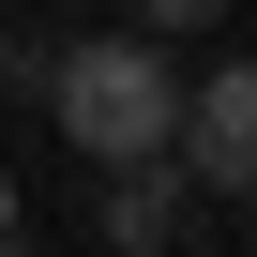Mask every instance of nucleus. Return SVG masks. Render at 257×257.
I'll return each instance as SVG.
<instances>
[{
  "instance_id": "obj_7",
  "label": "nucleus",
  "mask_w": 257,
  "mask_h": 257,
  "mask_svg": "<svg viewBox=\"0 0 257 257\" xmlns=\"http://www.w3.org/2000/svg\"><path fill=\"white\" fill-rule=\"evenodd\" d=\"M0 257H31V242H0Z\"/></svg>"
},
{
  "instance_id": "obj_2",
  "label": "nucleus",
  "mask_w": 257,
  "mask_h": 257,
  "mask_svg": "<svg viewBox=\"0 0 257 257\" xmlns=\"http://www.w3.org/2000/svg\"><path fill=\"white\" fill-rule=\"evenodd\" d=\"M167 152H182V182H212V197H257V61H212V76L182 91Z\"/></svg>"
},
{
  "instance_id": "obj_4",
  "label": "nucleus",
  "mask_w": 257,
  "mask_h": 257,
  "mask_svg": "<svg viewBox=\"0 0 257 257\" xmlns=\"http://www.w3.org/2000/svg\"><path fill=\"white\" fill-rule=\"evenodd\" d=\"M227 0H137V31H212Z\"/></svg>"
},
{
  "instance_id": "obj_5",
  "label": "nucleus",
  "mask_w": 257,
  "mask_h": 257,
  "mask_svg": "<svg viewBox=\"0 0 257 257\" xmlns=\"http://www.w3.org/2000/svg\"><path fill=\"white\" fill-rule=\"evenodd\" d=\"M0 242H16V167H0Z\"/></svg>"
},
{
  "instance_id": "obj_1",
  "label": "nucleus",
  "mask_w": 257,
  "mask_h": 257,
  "mask_svg": "<svg viewBox=\"0 0 257 257\" xmlns=\"http://www.w3.org/2000/svg\"><path fill=\"white\" fill-rule=\"evenodd\" d=\"M31 91L61 106V137H76L91 167H137V152H167V121H182V61H167L152 31L61 46V61H31Z\"/></svg>"
},
{
  "instance_id": "obj_3",
  "label": "nucleus",
  "mask_w": 257,
  "mask_h": 257,
  "mask_svg": "<svg viewBox=\"0 0 257 257\" xmlns=\"http://www.w3.org/2000/svg\"><path fill=\"white\" fill-rule=\"evenodd\" d=\"M167 227H182V152L106 167V257H167Z\"/></svg>"
},
{
  "instance_id": "obj_6",
  "label": "nucleus",
  "mask_w": 257,
  "mask_h": 257,
  "mask_svg": "<svg viewBox=\"0 0 257 257\" xmlns=\"http://www.w3.org/2000/svg\"><path fill=\"white\" fill-rule=\"evenodd\" d=\"M0 91H16V46H0Z\"/></svg>"
}]
</instances>
